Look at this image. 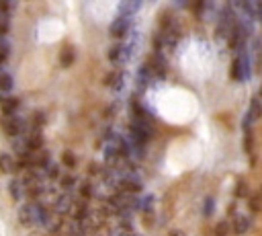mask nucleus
I'll use <instances>...</instances> for the list:
<instances>
[{"instance_id":"nucleus-8","label":"nucleus","mask_w":262,"mask_h":236,"mask_svg":"<svg viewBox=\"0 0 262 236\" xmlns=\"http://www.w3.org/2000/svg\"><path fill=\"white\" fill-rule=\"evenodd\" d=\"M0 171L3 173H13L15 171V162L9 154H0Z\"/></svg>"},{"instance_id":"nucleus-5","label":"nucleus","mask_w":262,"mask_h":236,"mask_svg":"<svg viewBox=\"0 0 262 236\" xmlns=\"http://www.w3.org/2000/svg\"><path fill=\"white\" fill-rule=\"evenodd\" d=\"M0 107H3V111H5V115H13V113H17V109H19V99H15V97H5L0 99Z\"/></svg>"},{"instance_id":"nucleus-10","label":"nucleus","mask_w":262,"mask_h":236,"mask_svg":"<svg viewBox=\"0 0 262 236\" xmlns=\"http://www.w3.org/2000/svg\"><path fill=\"white\" fill-rule=\"evenodd\" d=\"M19 5V0H0V11H5V13H13Z\"/></svg>"},{"instance_id":"nucleus-9","label":"nucleus","mask_w":262,"mask_h":236,"mask_svg":"<svg viewBox=\"0 0 262 236\" xmlns=\"http://www.w3.org/2000/svg\"><path fill=\"white\" fill-rule=\"evenodd\" d=\"M11 31V15L0 11V35H7Z\"/></svg>"},{"instance_id":"nucleus-6","label":"nucleus","mask_w":262,"mask_h":236,"mask_svg":"<svg viewBox=\"0 0 262 236\" xmlns=\"http://www.w3.org/2000/svg\"><path fill=\"white\" fill-rule=\"evenodd\" d=\"M15 86V80H13V74L7 72V70H0V92L9 94Z\"/></svg>"},{"instance_id":"nucleus-3","label":"nucleus","mask_w":262,"mask_h":236,"mask_svg":"<svg viewBox=\"0 0 262 236\" xmlns=\"http://www.w3.org/2000/svg\"><path fill=\"white\" fill-rule=\"evenodd\" d=\"M139 5H141V0H121V5H119L121 17H131L133 13H137Z\"/></svg>"},{"instance_id":"nucleus-12","label":"nucleus","mask_w":262,"mask_h":236,"mask_svg":"<svg viewBox=\"0 0 262 236\" xmlns=\"http://www.w3.org/2000/svg\"><path fill=\"white\" fill-rule=\"evenodd\" d=\"M31 236H41V234H31Z\"/></svg>"},{"instance_id":"nucleus-11","label":"nucleus","mask_w":262,"mask_h":236,"mask_svg":"<svg viewBox=\"0 0 262 236\" xmlns=\"http://www.w3.org/2000/svg\"><path fill=\"white\" fill-rule=\"evenodd\" d=\"M72 62H74V50H72V47H64V50H62V64L70 66Z\"/></svg>"},{"instance_id":"nucleus-1","label":"nucleus","mask_w":262,"mask_h":236,"mask_svg":"<svg viewBox=\"0 0 262 236\" xmlns=\"http://www.w3.org/2000/svg\"><path fill=\"white\" fill-rule=\"evenodd\" d=\"M47 218H49L47 210L35 201H29V204L21 206V210H19V222L23 226H43L47 222Z\"/></svg>"},{"instance_id":"nucleus-4","label":"nucleus","mask_w":262,"mask_h":236,"mask_svg":"<svg viewBox=\"0 0 262 236\" xmlns=\"http://www.w3.org/2000/svg\"><path fill=\"white\" fill-rule=\"evenodd\" d=\"M127 27H129V17H119L117 21H113L111 25V35L113 37H121L127 33Z\"/></svg>"},{"instance_id":"nucleus-2","label":"nucleus","mask_w":262,"mask_h":236,"mask_svg":"<svg viewBox=\"0 0 262 236\" xmlns=\"http://www.w3.org/2000/svg\"><path fill=\"white\" fill-rule=\"evenodd\" d=\"M23 127H25V121L21 117H17L15 113L7 115L3 119V129H5L7 136H19V133H23Z\"/></svg>"},{"instance_id":"nucleus-7","label":"nucleus","mask_w":262,"mask_h":236,"mask_svg":"<svg viewBox=\"0 0 262 236\" xmlns=\"http://www.w3.org/2000/svg\"><path fill=\"white\" fill-rule=\"evenodd\" d=\"M11 56V41L5 37V35H0V66H3Z\"/></svg>"}]
</instances>
